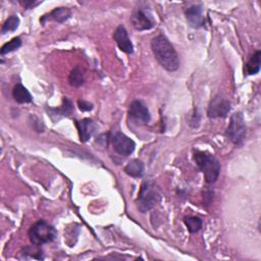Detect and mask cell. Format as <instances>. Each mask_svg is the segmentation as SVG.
<instances>
[{
    "label": "cell",
    "mask_w": 261,
    "mask_h": 261,
    "mask_svg": "<svg viewBox=\"0 0 261 261\" xmlns=\"http://www.w3.org/2000/svg\"><path fill=\"white\" fill-rule=\"evenodd\" d=\"M113 39L116 42L118 48L126 53V54H132L134 52V46L133 43L130 42V39L128 38L127 32L123 25H119L116 28L113 34Z\"/></svg>",
    "instance_id": "cell-10"
},
{
    "label": "cell",
    "mask_w": 261,
    "mask_h": 261,
    "mask_svg": "<svg viewBox=\"0 0 261 261\" xmlns=\"http://www.w3.org/2000/svg\"><path fill=\"white\" fill-rule=\"evenodd\" d=\"M79 108L82 110V111H89L93 108V105L87 101H84V100H80L79 101Z\"/></svg>",
    "instance_id": "cell-23"
},
{
    "label": "cell",
    "mask_w": 261,
    "mask_h": 261,
    "mask_svg": "<svg viewBox=\"0 0 261 261\" xmlns=\"http://www.w3.org/2000/svg\"><path fill=\"white\" fill-rule=\"evenodd\" d=\"M21 254L23 255L24 258H33V259H39V260L44 258L43 252L40 249V246H37L35 244H32L31 246L25 247L22 250Z\"/></svg>",
    "instance_id": "cell-20"
},
{
    "label": "cell",
    "mask_w": 261,
    "mask_h": 261,
    "mask_svg": "<svg viewBox=\"0 0 261 261\" xmlns=\"http://www.w3.org/2000/svg\"><path fill=\"white\" fill-rule=\"evenodd\" d=\"M128 117L137 125H144L150 121V112L148 107L140 100H135L128 107Z\"/></svg>",
    "instance_id": "cell-6"
},
{
    "label": "cell",
    "mask_w": 261,
    "mask_h": 261,
    "mask_svg": "<svg viewBox=\"0 0 261 261\" xmlns=\"http://www.w3.org/2000/svg\"><path fill=\"white\" fill-rule=\"evenodd\" d=\"M194 160L199 169L203 172L206 182H215L220 172L218 160L212 154L204 151H196L194 153Z\"/></svg>",
    "instance_id": "cell-2"
},
{
    "label": "cell",
    "mask_w": 261,
    "mask_h": 261,
    "mask_svg": "<svg viewBox=\"0 0 261 261\" xmlns=\"http://www.w3.org/2000/svg\"><path fill=\"white\" fill-rule=\"evenodd\" d=\"M144 163L139 159L130 160L124 167L125 173L133 177H142L144 174Z\"/></svg>",
    "instance_id": "cell-16"
},
{
    "label": "cell",
    "mask_w": 261,
    "mask_h": 261,
    "mask_svg": "<svg viewBox=\"0 0 261 261\" xmlns=\"http://www.w3.org/2000/svg\"><path fill=\"white\" fill-rule=\"evenodd\" d=\"M19 25V18L17 15H10L5 22L2 25L1 32L2 34H6L8 32H13L15 31Z\"/></svg>",
    "instance_id": "cell-21"
},
{
    "label": "cell",
    "mask_w": 261,
    "mask_h": 261,
    "mask_svg": "<svg viewBox=\"0 0 261 261\" xmlns=\"http://www.w3.org/2000/svg\"><path fill=\"white\" fill-rule=\"evenodd\" d=\"M71 16V11L67 7H58L49 12L48 14L44 15L40 20L42 23H44L47 20H54L57 22H64Z\"/></svg>",
    "instance_id": "cell-13"
},
{
    "label": "cell",
    "mask_w": 261,
    "mask_h": 261,
    "mask_svg": "<svg viewBox=\"0 0 261 261\" xmlns=\"http://www.w3.org/2000/svg\"><path fill=\"white\" fill-rule=\"evenodd\" d=\"M229 110H230V102L225 98L217 95L211 100L208 106L207 114L210 118L225 117L229 112Z\"/></svg>",
    "instance_id": "cell-7"
},
{
    "label": "cell",
    "mask_w": 261,
    "mask_h": 261,
    "mask_svg": "<svg viewBox=\"0 0 261 261\" xmlns=\"http://www.w3.org/2000/svg\"><path fill=\"white\" fill-rule=\"evenodd\" d=\"M188 22L191 27L198 29L204 24V15L203 9L200 4H195L188 7L185 11Z\"/></svg>",
    "instance_id": "cell-11"
},
{
    "label": "cell",
    "mask_w": 261,
    "mask_h": 261,
    "mask_svg": "<svg viewBox=\"0 0 261 261\" xmlns=\"http://www.w3.org/2000/svg\"><path fill=\"white\" fill-rule=\"evenodd\" d=\"M57 231L45 220H39L34 223L29 230V238L32 244L41 246L44 244L51 243L55 240Z\"/></svg>",
    "instance_id": "cell-4"
},
{
    "label": "cell",
    "mask_w": 261,
    "mask_h": 261,
    "mask_svg": "<svg viewBox=\"0 0 261 261\" xmlns=\"http://www.w3.org/2000/svg\"><path fill=\"white\" fill-rule=\"evenodd\" d=\"M130 22L138 31H147L155 25L152 15L144 9L135 10L130 16Z\"/></svg>",
    "instance_id": "cell-9"
},
{
    "label": "cell",
    "mask_w": 261,
    "mask_h": 261,
    "mask_svg": "<svg viewBox=\"0 0 261 261\" xmlns=\"http://www.w3.org/2000/svg\"><path fill=\"white\" fill-rule=\"evenodd\" d=\"M48 111H49V115L52 118V120L57 121L61 117L70 115L73 111V106H72L71 101L68 98H64L63 103L60 107H58V108H49Z\"/></svg>",
    "instance_id": "cell-14"
},
{
    "label": "cell",
    "mask_w": 261,
    "mask_h": 261,
    "mask_svg": "<svg viewBox=\"0 0 261 261\" xmlns=\"http://www.w3.org/2000/svg\"><path fill=\"white\" fill-rule=\"evenodd\" d=\"M112 146L113 149L116 153L123 155V156H128L130 155L136 148L135 142L125 136L124 134L118 132L112 137Z\"/></svg>",
    "instance_id": "cell-8"
},
{
    "label": "cell",
    "mask_w": 261,
    "mask_h": 261,
    "mask_svg": "<svg viewBox=\"0 0 261 261\" xmlns=\"http://www.w3.org/2000/svg\"><path fill=\"white\" fill-rule=\"evenodd\" d=\"M151 48L156 60L167 71H175L179 67L178 55L166 37L159 35L153 38Z\"/></svg>",
    "instance_id": "cell-1"
},
{
    "label": "cell",
    "mask_w": 261,
    "mask_h": 261,
    "mask_svg": "<svg viewBox=\"0 0 261 261\" xmlns=\"http://www.w3.org/2000/svg\"><path fill=\"white\" fill-rule=\"evenodd\" d=\"M260 64H261V52L257 50L244 65V73L247 75L258 73L260 70Z\"/></svg>",
    "instance_id": "cell-15"
},
{
    "label": "cell",
    "mask_w": 261,
    "mask_h": 261,
    "mask_svg": "<svg viewBox=\"0 0 261 261\" xmlns=\"http://www.w3.org/2000/svg\"><path fill=\"white\" fill-rule=\"evenodd\" d=\"M68 82L72 87H80L84 84V72L80 66H75L70 71Z\"/></svg>",
    "instance_id": "cell-19"
},
{
    "label": "cell",
    "mask_w": 261,
    "mask_h": 261,
    "mask_svg": "<svg viewBox=\"0 0 261 261\" xmlns=\"http://www.w3.org/2000/svg\"><path fill=\"white\" fill-rule=\"evenodd\" d=\"M75 125L79 130L80 140L82 142H87L94 134L96 129V125L90 118H84L81 121H76Z\"/></svg>",
    "instance_id": "cell-12"
},
{
    "label": "cell",
    "mask_w": 261,
    "mask_h": 261,
    "mask_svg": "<svg viewBox=\"0 0 261 261\" xmlns=\"http://www.w3.org/2000/svg\"><path fill=\"white\" fill-rule=\"evenodd\" d=\"M41 2H34V1H24V2H21V4L27 7V8H34L35 6H37L38 4H40Z\"/></svg>",
    "instance_id": "cell-24"
},
{
    "label": "cell",
    "mask_w": 261,
    "mask_h": 261,
    "mask_svg": "<svg viewBox=\"0 0 261 261\" xmlns=\"http://www.w3.org/2000/svg\"><path fill=\"white\" fill-rule=\"evenodd\" d=\"M160 192L155 184L151 180L144 181L137 199V207L142 213H145L151 210L160 201Z\"/></svg>",
    "instance_id": "cell-3"
},
{
    "label": "cell",
    "mask_w": 261,
    "mask_h": 261,
    "mask_svg": "<svg viewBox=\"0 0 261 261\" xmlns=\"http://www.w3.org/2000/svg\"><path fill=\"white\" fill-rule=\"evenodd\" d=\"M12 96H13L14 100L20 104L30 103V102H32V99H33L30 92L21 84H17L14 86L13 91H12Z\"/></svg>",
    "instance_id": "cell-17"
},
{
    "label": "cell",
    "mask_w": 261,
    "mask_h": 261,
    "mask_svg": "<svg viewBox=\"0 0 261 261\" xmlns=\"http://www.w3.org/2000/svg\"><path fill=\"white\" fill-rule=\"evenodd\" d=\"M184 222L188 230L192 233L199 231L202 228V219L198 216H187L184 218Z\"/></svg>",
    "instance_id": "cell-18"
},
{
    "label": "cell",
    "mask_w": 261,
    "mask_h": 261,
    "mask_svg": "<svg viewBox=\"0 0 261 261\" xmlns=\"http://www.w3.org/2000/svg\"><path fill=\"white\" fill-rule=\"evenodd\" d=\"M21 46V40L19 37H16V38H13L11 41L5 43L2 47H1V54L4 55V54H7V53H10L12 51H15L17 50L19 47Z\"/></svg>",
    "instance_id": "cell-22"
},
{
    "label": "cell",
    "mask_w": 261,
    "mask_h": 261,
    "mask_svg": "<svg viewBox=\"0 0 261 261\" xmlns=\"http://www.w3.org/2000/svg\"><path fill=\"white\" fill-rule=\"evenodd\" d=\"M225 135L236 146H242L246 139V124L242 112H236L231 115L226 127Z\"/></svg>",
    "instance_id": "cell-5"
}]
</instances>
